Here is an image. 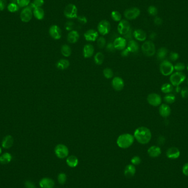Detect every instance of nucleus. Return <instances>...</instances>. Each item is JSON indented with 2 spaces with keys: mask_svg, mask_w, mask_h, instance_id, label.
Returning <instances> with one entry per match:
<instances>
[{
  "mask_svg": "<svg viewBox=\"0 0 188 188\" xmlns=\"http://www.w3.org/2000/svg\"><path fill=\"white\" fill-rule=\"evenodd\" d=\"M151 132L149 128L145 127H139L134 133V137L141 144H146L151 139Z\"/></svg>",
  "mask_w": 188,
  "mask_h": 188,
  "instance_id": "obj_1",
  "label": "nucleus"
},
{
  "mask_svg": "<svg viewBox=\"0 0 188 188\" xmlns=\"http://www.w3.org/2000/svg\"><path fill=\"white\" fill-rule=\"evenodd\" d=\"M134 139V136L130 134H123L118 136L117 140V144L120 148L127 149L133 145Z\"/></svg>",
  "mask_w": 188,
  "mask_h": 188,
  "instance_id": "obj_2",
  "label": "nucleus"
},
{
  "mask_svg": "<svg viewBox=\"0 0 188 188\" xmlns=\"http://www.w3.org/2000/svg\"><path fill=\"white\" fill-rule=\"evenodd\" d=\"M64 15L67 19H73L78 17V8L75 5L69 3L66 6L64 11Z\"/></svg>",
  "mask_w": 188,
  "mask_h": 188,
  "instance_id": "obj_3",
  "label": "nucleus"
},
{
  "mask_svg": "<svg viewBox=\"0 0 188 188\" xmlns=\"http://www.w3.org/2000/svg\"><path fill=\"white\" fill-rule=\"evenodd\" d=\"M143 53L147 57L153 56L156 53V47L154 42L151 41H145L141 46Z\"/></svg>",
  "mask_w": 188,
  "mask_h": 188,
  "instance_id": "obj_4",
  "label": "nucleus"
},
{
  "mask_svg": "<svg viewBox=\"0 0 188 188\" xmlns=\"http://www.w3.org/2000/svg\"><path fill=\"white\" fill-rule=\"evenodd\" d=\"M174 70V66L168 60H163L160 64V72L164 76L171 75Z\"/></svg>",
  "mask_w": 188,
  "mask_h": 188,
  "instance_id": "obj_5",
  "label": "nucleus"
},
{
  "mask_svg": "<svg viewBox=\"0 0 188 188\" xmlns=\"http://www.w3.org/2000/svg\"><path fill=\"white\" fill-rule=\"evenodd\" d=\"M186 79V75L182 72L172 73L169 78V80L173 86H178L183 83Z\"/></svg>",
  "mask_w": 188,
  "mask_h": 188,
  "instance_id": "obj_6",
  "label": "nucleus"
},
{
  "mask_svg": "<svg viewBox=\"0 0 188 188\" xmlns=\"http://www.w3.org/2000/svg\"><path fill=\"white\" fill-rule=\"evenodd\" d=\"M55 153L56 156L60 159L67 158L69 155L68 148L65 145L58 144L55 148Z\"/></svg>",
  "mask_w": 188,
  "mask_h": 188,
  "instance_id": "obj_7",
  "label": "nucleus"
},
{
  "mask_svg": "<svg viewBox=\"0 0 188 188\" xmlns=\"http://www.w3.org/2000/svg\"><path fill=\"white\" fill-rule=\"evenodd\" d=\"M140 14V10L138 7H132L125 11L124 16L128 20H134L136 19Z\"/></svg>",
  "mask_w": 188,
  "mask_h": 188,
  "instance_id": "obj_8",
  "label": "nucleus"
},
{
  "mask_svg": "<svg viewBox=\"0 0 188 188\" xmlns=\"http://www.w3.org/2000/svg\"><path fill=\"white\" fill-rule=\"evenodd\" d=\"M111 28L110 22L107 20H102L97 25V30L102 35L108 34L110 33Z\"/></svg>",
  "mask_w": 188,
  "mask_h": 188,
  "instance_id": "obj_9",
  "label": "nucleus"
},
{
  "mask_svg": "<svg viewBox=\"0 0 188 188\" xmlns=\"http://www.w3.org/2000/svg\"><path fill=\"white\" fill-rule=\"evenodd\" d=\"M33 16V10L29 6L24 8L20 14V18L22 22L28 23L31 20Z\"/></svg>",
  "mask_w": 188,
  "mask_h": 188,
  "instance_id": "obj_10",
  "label": "nucleus"
},
{
  "mask_svg": "<svg viewBox=\"0 0 188 188\" xmlns=\"http://www.w3.org/2000/svg\"><path fill=\"white\" fill-rule=\"evenodd\" d=\"M147 100L148 103L152 106H158L162 103V98L160 95L156 93L149 94L147 96Z\"/></svg>",
  "mask_w": 188,
  "mask_h": 188,
  "instance_id": "obj_11",
  "label": "nucleus"
},
{
  "mask_svg": "<svg viewBox=\"0 0 188 188\" xmlns=\"http://www.w3.org/2000/svg\"><path fill=\"white\" fill-rule=\"evenodd\" d=\"M130 29V24L129 22L125 19L121 20L119 22L117 27V30L119 34L122 35L123 36L126 34Z\"/></svg>",
  "mask_w": 188,
  "mask_h": 188,
  "instance_id": "obj_12",
  "label": "nucleus"
},
{
  "mask_svg": "<svg viewBox=\"0 0 188 188\" xmlns=\"http://www.w3.org/2000/svg\"><path fill=\"white\" fill-rule=\"evenodd\" d=\"M49 32L51 37L55 40H59L62 37V30L57 25H51Z\"/></svg>",
  "mask_w": 188,
  "mask_h": 188,
  "instance_id": "obj_13",
  "label": "nucleus"
},
{
  "mask_svg": "<svg viewBox=\"0 0 188 188\" xmlns=\"http://www.w3.org/2000/svg\"><path fill=\"white\" fill-rule=\"evenodd\" d=\"M113 45L116 50H123L127 46V40L123 37H118L116 38L113 42Z\"/></svg>",
  "mask_w": 188,
  "mask_h": 188,
  "instance_id": "obj_14",
  "label": "nucleus"
},
{
  "mask_svg": "<svg viewBox=\"0 0 188 188\" xmlns=\"http://www.w3.org/2000/svg\"><path fill=\"white\" fill-rule=\"evenodd\" d=\"M84 36L86 41H95L99 38V33L95 30L89 29L85 33Z\"/></svg>",
  "mask_w": 188,
  "mask_h": 188,
  "instance_id": "obj_15",
  "label": "nucleus"
},
{
  "mask_svg": "<svg viewBox=\"0 0 188 188\" xmlns=\"http://www.w3.org/2000/svg\"><path fill=\"white\" fill-rule=\"evenodd\" d=\"M112 85L114 90L116 91L122 90L124 86V82L122 79L119 77H116L113 79L112 81Z\"/></svg>",
  "mask_w": 188,
  "mask_h": 188,
  "instance_id": "obj_16",
  "label": "nucleus"
},
{
  "mask_svg": "<svg viewBox=\"0 0 188 188\" xmlns=\"http://www.w3.org/2000/svg\"><path fill=\"white\" fill-rule=\"evenodd\" d=\"M159 113L162 117L166 118L170 116L171 113V108L167 104H161L159 107Z\"/></svg>",
  "mask_w": 188,
  "mask_h": 188,
  "instance_id": "obj_17",
  "label": "nucleus"
},
{
  "mask_svg": "<svg viewBox=\"0 0 188 188\" xmlns=\"http://www.w3.org/2000/svg\"><path fill=\"white\" fill-rule=\"evenodd\" d=\"M39 185L41 188H53L55 186V182L50 178H44L40 180Z\"/></svg>",
  "mask_w": 188,
  "mask_h": 188,
  "instance_id": "obj_18",
  "label": "nucleus"
},
{
  "mask_svg": "<svg viewBox=\"0 0 188 188\" xmlns=\"http://www.w3.org/2000/svg\"><path fill=\"white\" fill-rule=\"evenodd\" d=\"M180 151L175 147H170L167 151L166 155L168 158L171 159H176L180 156Z\"/></svg>",
  "mask_w": 188,
  "mask_h": 188,
  "instance_id": "obj_19",
  "label": "nucleus"
},
{
  "mask_svg": "<svg viewBox=\"0 0 188 188\" xmlns=\"http://www.w3.org/2000/svg\"><path fill=\"white\" fill-rule=\"evenodd\" d=\"M133 36L136 40L139 41H144L147 38V35L143 30L138 29L133 31Z\"/></svg>",
  "mask_w": 188,
  "mask_h": 188,
  "instance_id": "obj_20",
  "label": "nucleus"
},
{
  "mask_svg": "<svg viewBox=\"0 0 188 188\" xmlns=\"http://www.w3.org/2000/svg\"><path fill=\"white\" fill-rule=\"evenodd\" d=\"M94 47L91 44H86L83 48V56L85 58H90L94 53Z\"/></svg>",
  "mask_w": 188,
  "mask_h": 188,
  "instance_id": "obj_21",
  "label": "nucleus"
},
{
  "mask_svg": "<svg viewBox=\"0 0 188 188\" xmlns=\"http://www.w3.org/2000/svg\"><path fill=\"white\" fill-rule=\"evenodd\" d=\"M79 37L80 35L78 32L73 30L72 31H69L68 34L67 35V41L70 44H75L78 41Z\"/></svg>",
  "mask_w": 188,
  "mask_h": 188,
  "instance_id": "obj_22",
  "label": "nucleus"
},
{
  "mask_svg": "<svg viewBox=\"0 0 188 188\" xmlns=\"http://www.w3.org/2000/svg\"><path fill=\"white\" fill-rule=\"evenodd\" d=\"M129 52L131 53H136L139 50V45L138 42L135 40H130L127 44V47Z\"/></svg>",
  "mask_w": 188,
  "mask_h": 188,
  "instance_id": "obj_23",
  "label": "nucleus"
},
{
  "mask_svg": "<svg viewBox=\"0 0 188 188\" xmlns=\"http://www.w3.org/2000/svg\"><path fill=\"white\" fill-rule=\"evenodd\" d=\"M147 153L151 157L155 158L159 156L161 154V150L160 147L157 146H152L147 150Z\"/></svg>",
  "mask_w": 188,
  "mask_h": 188,
  "instance_id": "obj_24",
  "label": "nucleus"
},
{
  "mask_svg": "<svg viewBox=\"0 0 188 188\" xmlns=\"http://www.w3.org/2000/svg\"><path fill=\"white\" fill-rule=\"evenodd\" d=\"M14 140L11 135H7L3 138V140L2 142V146L4 149H10L12 147L13 145Z\"/></svg>",
  "mask_w": 188,
  "mask_h": 188,
  "instance_id": "obj_25",
  "label": "nucleus"
},
{
  "mask_svg": "<svg viewBox=\"0 0 188 188\" xmlns=\"http://www.w3.org/2000/svg\"><path fill=\"white\" fill-rule=\"evenodd\" d=\"M136 173V168L134 165L128 164L125 167L124 174L126 177L132 178L135 175Z\"/></svg>",
  "mask_w": 188,
  "mask_h": 188,
  "instance_id": "obj_26",
  "label": "nucleus"
},
{
  "mask_svg": "<svg viewBox=\"0 0 188 188\" xmlns=\"http://www.w3.org/2000/svg\"><path fill=\"white\" fill-rule=\"evenodd\" d=\"M66 163L68 166L71 168H75L78 166L79 163V160L78 158L75 156L71 155L67 157L66 159Z\"/></svg>",
  "mask_w": 188,
  "mask_h": 188,
  "instance_id": "obj_27",
  "label": "nucleus"
},
{
  "mask_svg": "<svg viewBox=\"0 0 188 188\" xmlns=\"http://www.w3.org/2000/svg\"><path fill=\"white\" fill-rule=\"evenodd\" d=\"M33 15L38 20H42L45 17V11L41 7L35 8L33 10Z\"/></svg>",
  "mask_w": 188,
  "mask_h": 188,
  "instance_id": "obj_28",
  "label": "nucleus"
},
{
  "mask_svg": "<svg viewBox=\"0 0 188 188\" xmlns=\"http://www.w3.org/2000/svg\"><path fill=\"white\" fill-rule=\"evenodd\" d=\"M69 61L66 59H61L56 63L57 68L61 70H65L69 67Z\"/></svg>",
  "mask_w": 188,
  "mask_h": 188,
  "instance_id": "obj_29",
  "label": "nucleus"
},
{
  "mask_svg": "<svg viewBox=\"0 0 188 188\" xmlns=\"http://www.w3.org/2000/svg\"><path fill=\"white\" fill-rule=\"evenodd\" d=\"M12 160V156L11 154L6 152L0 156V163L3 164H6L11 162Z\"/></svg>",
  "mask_w": 188,
  "mask_h": 188,
  "instance_id": "obj_30",
  "label": "nucleus"
},
{
  "mask_svg": "<svg viewBox=\"0 0 188 188\" xmlns=\"http://www.w3.org/2000/svg\"><path fill=\"white\" fill-rule=\"evenodd\" d=\"M168 53V50L166 47H161L157 52V58L159 60H163Z\"/></svg>",
  "mask_w": 188,
  "mask_h": 188,
  "instance_id": "obj_31",
  "label": "nucleus"
},
{
  "mask_svg": "<svg viewBox=\"0 0 188 188\" xmlns=\"http://www.w3.org/2000/svg\"><path fill=\"white\" fill-rule=\"evenodd\" d=\"M61 53L62 54L63 56L66 57L70 56L72 54L71 48L69 45H68L67 44L63 45L62 47H61Z\"/></svg>",
  "mask_w": 188,
  "mask_h": 188,
  "instance_id": "obj_32",
  "label": "nucleus"
},
{
  "mask_svg": "<svg viewBox=\"0 0 188 188\" xmlns=\"http://www.w3.org/2000/svg\"><path fill=\"white\" fill-rule=\"evenodd\" d=\"M161 91L164 94H169L173 90V86L171 84L169 83H165L162 85L161 88Z\"/></svg>",
  "mask_w": 188,
  "mask_h": 188,
  "instance_id": "obj_33",
  "label": "nucleus"
},
{
  "mask_svg": "<svg viewBox=\"0 0 188 188\" xmlns=\"http://www.w3.org/2000/svg\"><path fill=\"white\" fill-rule=\"evenodd\" d=\"M104 54L100 52H97L94 56V61L97 65H101L104 62Z\"/></svg>",
  "mask_w": 188,
  "mask_h": 188,
  "instance_id": "obj_34",
  "label": "nucleus"
},
{
  "mask_svg": "<svg viewBox=\"0 0 188 188\" xmlns=\"http://www.w3.org/2000/svg\"><path fill=\"white\" fill-rule=\"evenodd\" d=\"M164 102L167 104H173L176 101V96L174 94L169 93L167 94L164 96L163 98Z\"/></svg>",
  "mask_w": 188,
  "mask_h": 188,
  "instance_id": "obj_35",
  "label": "nucleus"
},
{
  "mask_svg": "<svg viewBox=\"0 0 188 188\" xmlns=\"http://www.w3.org/2000/svg\"><path fill=\"white\" fill-rule=\"evenodd\" d=\"M111 17L112 19L115 22H120L122 19V14L119 11H113L111 14Z\"/></svg>",
  "mask_w": 188,
  "mask_h": 188,
  "instance_id": "obj_36",
  "label": "nucleus"
},
{
  "mask_svg": "<svg viewBox=\"0 0 188 188\" xmlns=\"http://www.w3.org/2000/svg\"><path fill=\"white\" fill-rule=\"evenodd\" d=\"M44 0H34L33 2L31 3L30 7L33 10L35 8L41 7L44 5Z\"/></svg>",
  "mask_w": 188,
  "mask_h": 188,
  "instance_id": "obj_37",
  "label": "nucleus"
},
{
  "mask_svg": "<svg viewBox=\"0 0 188 188\" xmlns=\"http://www.w3.org/2000/svg\"><path fill=\"white\" fill-rule=\"evenodd\" d=\"M7 10L11 13H15L19 10V6L16 3H10L7 6Z\"/></svg>",
  "mask_w": 188,
  "mask_h": 188,
  "instance_id": "obj_38",
  "label": "nucleus"
},
{
  "mask_svg": "<svg viewBox=\"0 0 188 188\" xmlns=\"http://www.w3.org/2000/svg\"><path fill=\"white\" fill-rule=\"evenodd\" d=\"M97 46L99 49H103L106 46V41L105 38L101 36L99 38H97Z\"/></svg>",
  "mask_w": 188,
  "mask_h": 188,
  "instance_id": "obj_39",
  "label": "nucleus"
},
{
  "mask_svg": "<svg viewBox=\"0 0 188 188\" xmlns=\"http://www.w3.org/2000/svg\"><path fill=\"white\" fill-rule=\"evenodd\" d=\"M103 74L105 77L107 79H111L113 77V70L110 68H106L103 70Z\"/></svg>",
  "mask_w": 188,
  "mask_h": 188,
  "instance_id": "obj_40",
  "label": "nucleus"
},
{
  "mask_svg": "<svg viewBox=\"0 0 188 188\" xmlns=\"http://www.w3.org/2000/svg\"><path fill=\"white\" fill-rule=\"evenodd\" d=\"M67 178V175L64 173H61L57 177L58 182L61 185H63L66 183Z\"/></svg>",
  "mask_w": 188,
  "mask_h": 188,
  "instance_id": "obj_41",
  "label": "nucleus"
},
{
  "mask_svg": "<svg viewBox=\"0 0 188 188\" xmlns=\"http://www.w3.org/2000/svg\"><path fill=\"white\" fill-rule=\"evenodd\" d=\"M30 3V0H17V3L19 7L25 8L29 6Z\"/></svg>",
  "mask_w": 188,
  "mask_h": 188,
  "instance_id": "obj_42",
  "label": "nucleus"
},
{
  "mask_svg": "<svg viewBox=\"0 0 188 188\" xmlns=\"http://www.w3.org/2000/svg\"><path fill=\"white\" fill-rule=\"evenodd\" d=\"M147 12L150 16L156 17L158 13V10L156 7L154 6H150L148 7Z\"/></svg>",
  "mask_w": 188,
  "mask_h": 188,
  "instance_id": "obj_43",
  "label": "nucleus"
},
{
  "mask_svg": "<svg viewBox=\"0 0 188 188\" xmlns=\"http://www.w3.org/2000/svg\"><path fill=\"white\" fill-rule=\"evenodd\" d=\"M185 64L182 62L177 63L174 66V69H175L177 72H182L185 69Z\"/></svg>",
  "mask_w": 188,
  "mask_h": 188,
  "instance_id": "obj_44",
  "label": "nucleus"
},
{
  "mask_svg": "<svg viewBox=\"0 0 188 188\" xmlns=\"http://www.w3.org/2000/svg\"><path fill=\"white\" fill-rule=\"evenodd\" d=\"M74 25L75 24H74V22L69 20V21L66 22L65 25H64V27H65L66 30L70 31L73 30Z\"/></svg>",
  "mask_w": 188,
  "mask_h": 188,
  "instance_id": "obj_45",
  "label": "nucleus"
},
{
  "mask_svg": "<svg viewBox=\"0 0 188 188\" xmlns=\"http://www.w3.org/2000/svg\"><path fill=\"white\" fill-rule=\"evenodd\" d=\"M141 158H140V157L138 156H134L132 159H131V163L133 165H138L140 163H141Z\"/></svg>",
  "mask_w": 188,
  "mask_h": 188,
  "instance_id": "obj_46",
  "label": "nucleus"
},
{
  "mask_svg": "<svg viewBox=\"0 0 188 188\" xmlns=\"http://www.w3.org/2000/svg\"><path fill=\"white\" fill-rule=\"evenodd\" d=\"M179 58L178 53L176 52H172L169 55V59L173 62L176 61Z\"/></svg>",
  "mask_w": 188,
  "mask_h": 188,
  "instance_id": "obj_47",
  "label": "nucleus"
},
{
  "mask_svg": "<svg viewBox=\"0 0 188 188\" xmlns=\"http://www.w3.org/2000/svg\"><path fill=\"white\" fill-rule=\"evenodd\" d=\"M77 19L78 20V21L80 24H86L87 22H88V19L86 18V17H85V16H78V17H77Z\"/></svg>",
  "mask_w": 188,
  "mask_h": 188,
  "instance_id": "obj_48",
  "label": "nucleus"
},
{
  "mask_svg": "<svg viewBox=\"0 0 188 188\" xmlns=\"http://www.w3.org/2000/svg\"><path fill=\"white\" fill-rule=\"evenodd\" d=\"M106 49L107 51L110 52H113L116 50L113 43H111V42H110L107 45Z\"/></svg>",
  "mask_w": 188,
  "mask_h": 188,
  "instance_id": "obj_49",
  "label": "nucleus"
},
{
  "mask_svg": "<svg viewBox=\"0 0 188 188\" xmlns=\"http://www.w3.org/2000/svg\"><path fill=\"white\" fill-rule=\"evenodd\" d=\"M133 35V31L132 30V29H130L129 30V31L126 34L124 35V38H125L126 40H132Z\"/></svg>",
  "mask_w": 188,
  "mask_h": 188,
  "instance_id": "obj_50",
  "label": "nucleus"
},
{
  "mask_svg": "<svg viewBox=\"0 0 188 188\" xmlns=\"http://www.w3.org/2000/svg\"><path fill=\"white\" fill-rule=\"evenodd\" d=\"M182 98L185 99L188 97V88H184L180 91Z\"/></svg>",
  "mask_w": 188,
  "mask_h": 188,
  "instance_id": "obj_51",
  "label": "nucleus"
},
{
  "mask_svg": "<svg viewBox=\"0 0 188 188\" xmlns=\"http://www.w3.org/2000/svg\"><path fill=\"white\" fill-rule=\"evenodd\" d=\"M154 23L156 25H161L162 24V19H161L159 17L156 16L154 18Z\"/></svg>",
  "mask_w": 188,
  "mask_h": 188,
  "instance_id": "obj_52",
  "label": "nucleus"
},
{
  "mask_svg": "<svg viewBox=\"0 0 188 188\" xmlns=\"http://www.w3.org/2000/svg\"><path fill=\"white\" fill-rule=\"evenodd\" d=\"M6 6V0H0V11H2L5 9Z\"/></svg>",
  "mask_w": 188,
  "mask_h": 188,
  "instance_id": "obj_53",
  "label": "nucleus"
},
{
  "mask_svg": "<svg viewBox=\"0 0 188 188\" xmlns=\"http://www.w3.org/2000/svg\"><path fill=\"white\" fill-rule=\"evenodd\" d=\"M25 186L26 188H35L34 184L30 181H27L25 183Z\"/></svg>",
  "mask_w": 188,
  "mask_h": 188,
  "instance_id": "obj_54",
  "label": "nucleus"
},
{
  "mask_svg": "<svg viewBox=\"0 0 188 188\" xmlns=\"http://www.w3.org/2000/svg\"><path fill=\"white\" fill-rule=\"evenodd\" d=\"M183 173L186 176H188V163H185L183 167Z\"/></svg>",
  "mask_w": 188,
  "mask_h": 188,
  "instance_id": "obj_55",
  "label": "nucleus"
},
{
  "mask_svg": "<svg viewBox=\"0 0 188 188\" xmlns=\"http://www.w3.org/2000/svg\"><path fill=\"white\" fill-rule=\"evenodd\" d=\"M165 141H166V139L163 136H159V138H158V140H157V142H158V144L161 145L164 144Z\"/></svg>",
  "mask_w": 188,
  "mask_h": 188,
  "instance_id": "obj_56",
  "label": "nucleus"
},
{
  "mask_svg": "<svg viewBox=\"0 0 188 188\" xmlns=\"http://www.w3.org/2000/svg\"><path fill=\"white\" fill-rule=\"evenodd\" d=\"M129 53H130V52H129L128 49H124V50L122 51V53H121V55H122L123 57L128 56Z\"/></svg>",
  "mask_w": 188,
  "mask_h": 188,
  "instance_id": "obj_57",
  "label": "nucleus"
},
{
  "mask_svg": "<svg viewBox=\"0 0 188 188\" xmlns=\"http://www.w3.org/2000/svg\"><path fill=\"white\" fill-rule=\"evenodd\" d=\"M156 37L157 34L155 32H152V33H151L150 35V39L151 40H155V39L156 38Z\"/></svg>",
  "mask_w": 188,
  "mask_h": 188,
  "instance_id": "obj_58",
  "label": "nucleus"
},
{
  "mask_svg": "<svg viewBox=\"0 0 188 188\" xmlns=\"http://www.w3.org/2000/svg\"><path fill=\"white\" fill-rule=\"evenodd\" d=\"M11 3H17V0H10Z\"/></svg>",
  "mask_w": 188,
  "mask_h": 188,
  "instance_id": "obj_59",
  "label": "nucleus"
},
{
  "mask_svg": "<svg viewBox=\"0 0 188 188\" xmlns=\"http://www.w3.org/2000/svg\"><path fill=\"white\" fill-rule=\"evenodd\" d=\"M1 153H2V149H1V148L0 147V155L1 154Z\"/></svg>",
  "mask_w": 188,
  "mask_h": 188,
  "instance_id": "obj_60",
  "label": "nucleus"
},
{
  "mask_svg": "<svg viewBox=\"0 0 188 188\" xmlns=\"http://www.w3.org/2000/svg\"><path fill=\"white\" fill-rule=\"evenodd\" d=\"M186 68H187V70H188V64H187V66H186Z\"/></svg>",
  "mask_w": 188,
  "mask_h": 188,
  "instance_id": "obj_61",
  "label": "nucleus"
},
{
  "mask_svg": "<svg viewBox=\"0 0 188 188\" xmlns=\"http://www.w3.org/2000/svg\"></svg>",
  "mask_w": 188,
  "mask_h": 188,
  "instance_id": "obj_62",
  "label": "nucleus"
}]
</instances>
